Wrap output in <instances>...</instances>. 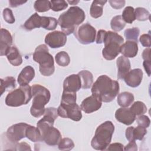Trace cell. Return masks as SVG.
<instances>
[{"mask_svg": "<svg viewBox=\"0 0 151 151\" xmlns=\"http://www.w3.org/2000/svg\"><path fill=\"white\" fill-rule=\"evenodd\" d=\"M92 94L98 97L102 102L113 101L119 93V83L106 75L99 76L91 87Z\"/></svg>", "mask_w": 151, "mask_h": 151, "instance_id": "6da1fadb", "label": "cell"}, {"mask_svg": "<svg viewBox=\"0 0 151 151\" xmlns=\"http://www.w3.org/2000/svg\"><path fill=\"white\" fill-rule=\"evenodd\" d=\"M85 18L84 11L78 6H74L60 15L58 24L63 32L68 35L76 31V27L84 21Z\"/></svg>", "mask_w": 151, "mask_h": 151, "instance_id": "7a4b0ae2", "label": "cell"}, {"mask_svg": "<svg viewBox=\"0 0 151 151\" xmlns=\"http://www.w3.org/2000/svg\"><path fill=\"white\" fill-rule=\"evenodd\" d=\"M31 89L33 99L30 113L33 117L38 118L44 114L45 106L50 101L51 94L47 88L40 84L32 85Z\"/></svg>", "mask_w": 151, "mask_h": 151, "instance_id": "3957f363", "label": "cell"}, {"mask_svg": "<svg viewBox=\"0 0 151 151\" xmlns=\"http://www.w3.org/2000/svg\"><path fill=\"white\" fill-rule=\"evenodd\" d=\"M114 126L111 121H106L99 125L91 142L92 147L98 150H106L111 142Z\"/></svg>", "mask_w": 151, "mask_h": 151, "instance_id": "277c9868", "label": "cell"}, {"mask_svg": "<svg viewBox=\"0 0 151 151\" xmlns=\"http://www.w3.org/2000/svg\"><path fill=\"white\" fill-rule=\"evenodd\" d=\"M32 58L39 64V70L42 76H50L54 73V58L49 53L48 48L45 44H41L35 48Z\"/></svg>", "mask_w": 151, "mask_h": 151, "instance_id": "5b68a950", "label": "cell"}, {"mask_svg": "<svg viewBox=\"0 0 151 151\" xmlns=\"http://www.w3.org/2000/svg\"><path fill=\"white\" fill-rule=\"evenodd\" d=\"M124 39L116 32L109 31L104 39V47L102 50V55L107 60L114 59L120 53V47Z\"/></svg>", "mask_w": 151, "mask_h": 151, "instance_id": "8992f818", "label": "cell"}, {"mask_svg": "<svg viewBox=\"0 0 151 151\" xmlns=\"http://www.w3.org/2000/svg\"><path fill=\"white\" fill-rule=\"evenodd\" d=\"M32 97L31 87L28 85L20 86L18 88L9 92L5 98L6 105L18 107L27 104Z\"/></svg>", "mask_w": 151, "mask_h": 151, "instance_id": "52a82bcc", "label": "cell"}, {"mask_svg": "<svg viewBox=\"0 0 151 151\" xmlns=\"http://www.w3.org/2000/svg\"><path fill=\"white\" fill-rule=\"evenodd\" d=\"M37 126L41 134L42 141L47 145L51 146L58 145L62 136L60 131L54 127L52 123L41 119L37 122Z\"/></svg>", "mask_w": 151, "mask_h": 151, "instance_id": "ba28073f", "label": "cell"}, {"mask_svg": "<svg viewBox=\"0 0 151 151\" xmlns=\"http://www.w3.org/2000/svg\"><path fill=\"white\" fill-rule=\"evenodd\" d=\"M96 29L88 23L78 27L74 34L77 40L83 44H89L93 42L96 39Z\"/></svg>", "mask_w": 151, "mask_h": 151, "instance_id": "9c48e42d", "label": "cell"}, {"mask_svg": "<svg viewBox=\"0 0 151 151\" xmlns=\"http://www.w3.org/2000/svg\"><path fill=\"white\" fill-rule=\"evenodd\" d=\"M57 113L59 116L63 118L70 119L74 121H80L82 118L81 109L76 104H60L57 108Z\"/></svg>", "mask_w": 151, "mask_h": 151, "instance_id": "30bf717a", "label": "cell"}, {"mask_svg": "<svg viewBox=\"0 0 151 151\" xmlns=\"http://www.w3.org/2000/svg\"><path fill=\"white\" fill-rule=\"evenodd\" d=\"M28 124L25 123H19L10 126L6 133V137L12 143H17L26 137V130Z\"/></svg>", "mask_w": 151, "mask_h": 151, "instance_id": "8fae6325", "label": "cell"}, {"mask_svg": "<svg viewBox=\"0 0 151 151\" xmlns=\"http://www.w3.org/2000/svg\"><path fill=\"white\" fill-rule=\"evenodd\" d=\"M67 42V36L63 32L55 31L49 32L45 38V42L52 48L63 47Z\"/></svg>", "mask_w": 151, "mask_h": 151, "instance_id": "7c38bea8", "label": "cell"}, {"mask_svg": "<svg viewBox=\"0 0 151 151\" xmlns=\"http://www.w3.org/2000/svg\"><path fill=\"white\" fill-rule=\"evenodd\" d=\"M102 105L101 100L96 96H91L86 98L80 106L81 109L86 113L89 114L98 110Z\"/></svg>", "mask_w": 151, "mask_h": 151, "instance_id": "4fadbf2b", "label": "cell"}, {"mask_svg": "<svg viewBox=\"0 0 151 151\" xmlns=\"http://www.w3.org/2000/svg\"><path fill=\"white\" fill-rule=\"evenodd\" d=\"M81 88V83L78 74H71L66 77L63 83V91L76 93Z\"/></svg>", "mask_w": 151, "mask_h": 151, "instance_id": "5bb4252c", "label": "cell"}, {"mask_svg": "<svg viewBox=\"0 0 151 151\" xmlns=\"http://www.w3.org/2000/svg\"><path fill=\"white\" fill-rule=\"evenodd\" d=\"M116 119L126 125L132 124L136 119V116L131 111L130 109L121 107L118 109L115 113Z\"/></svg>", "mask_w": 151, "mask_h": 151, "instance_id": "9a60e30c", "label": "cell"}, {"mask_svg": "<svg viewBox=\"0 0 151 151\" xmlns=\"http://www.w3.org/2000/svg\"><path fill=\"white\" fill-rule=\"evenodd\" d=\"M143 78V71L140 68H134L130 70L123 80L126 84L131 87H138Z\"/></svg>", "mask_w": 151, "mask_h": 151, "instance_id": "2e32d148", "label": "cell"}, {"mask_svg": "<svg viewBox=\"0 0 151 151\" xmlns=\"http://www.w3.org/2000/svg\"><path fill=\"white\" fill-rule=\"evenodd\" d=\"M1 41H0V55H6L9 48L12 47V37L11 33L6 29H1Z\"/></svg>", "mask_w": 151, "mask_h": 151, "instance_id": "e0dca14e", "label": "cell"}, {"mask_svg": "<svg viewBox=\"0 0 151 151\" xmlns=\"http://www.w3.org/2000/svg\"><path fill=\"white\" fill-rule=\"evenodd\" d=\"M146 133V129L140 126L136 127L130 126L126 130V137L129 142L135 141L136 140H142Z\"/></svg>", "mask_w": 151, "mask_h": 151, "instance_id": "ac0fdd59", "label": "cell"}, {"mask_svg": "<svg viewBox=\"0 0 151 151\" xmlns=\"http://www.w3.org/2000/svg\"><path fill=\"white\" fill-rule=\"evenodd\" d=\"M116 64L117 67V77L119 79L123 80L130 70V62L128 58L122 55L117 59Z\"/></svg>", "mask_w": 151, "mask_h": 151, "instance_id": "d6986e66", "label": "cell"}, {"mask_svg": "<svg viewBox=\"0 0 151 151\" xmlns=\"http://www.w3.org/2000/svg\"><path fill=\"white\" fill-rule=\"evenodd\" d=\"M35 77V70L31 65L25 67L18 76V83L20 86L28 85Z\"/></svg>", "mask_w": 151, "mask_h": 151, "instance_id": "ffe728a7", "label": "cell"}, {"mask_svg": "<svg viewBox=\"0 0 151 151\" xmlns=\"http://www.w3.org/2000/svg\"><path fill=\"white\" fill-rule=\"evenodd\" d=\"M138 52L137 42L133 41H127L120 47V53L127 58L134 57Z\"/></svg>", "mask_w": 151, "mask_h": 151, "instance_id": "44dd1931", "label": "cell"}, {"mask_svg": "<svg viewBox=\"0 0 151 151\" xmlns=\"http://www.w3.org/2000/svg\"><path fill=\"white\" fill-rule=\"evenodd\" d=\"M43 17L40 16L37 13L32 15L24 24V28L27 31H31L37 28L42 27Z\"/></svg>", "mask_w": 151, "mask_h": 151, "instance_id": "7402d4cb", "label": "cell"}, {"mask_svg": "<svg viewBox=\"0 0 151 151\" xmlns=\"http://www.w3.org/2000/svg\"><path fill=\"white\" fill-rule=\"evenodd\" d=\"M8 61L14 66H18L22 63V58L18 50L15 46H12L6 55Z\"/></svg>", "mask_w": 151, "mask_h": 151, "instance_id": "603a6c76", "label": "cell"}, {"mask_svg": "<svg viewBox=\"0 0 151 151\" xmlns=\"http://www.w3.org/2000/svg\"><path fill=\"white\" fill-rule=\"evenodd\" d=\"M107 1H93L90 7V14L94 18L100 17L103 13V6Z\"/></svg>", "mask_w": 151, "mask_h": 151, "instance_id": "cb8c5ba5", "label": "cell"}, {"mask_svg": "<svg viewBox=\"0 0 151 151\" xmlns=\"http://www.w3.org/2000/svg\"><path fill=\"white\" fill-rule=\"evenodd\" d=\"M78 74L80 77L81 88L83 89L90 88L93 83V76L91 73L88 70H82Z\"/></svg>", "mask_w": 151, "mask_h": 151, "instance_id": "d4e9b609", "label": "cell"}, {"mask_svg": "<svg viewBox=\"0 0 151 151\" xmlns=\"http://www.w3.org/2000/svg\"><path fill=\"white\" fill-rule=\"evenodd\" d=\"M134 99V96L132 93L124 91L118 95L117 101L120 106L122 107H127L133 103Z\"/></svg>", "mask_w": 151, "mask_h": 151, "instance_id": "484cf974", "label": "cell"}, {"mask_svg": "<svg viewBox=\"0 0 151 151\" xmlns=\"http://www.w3.org/2000/svg\"><path fill=\"white\" fill-rule=\"evenodd\" d=\"M26 137L33 142L42 141L41 134L38 127L29 125L26 130Z\"/></svg>", "mask_w": 151, "mask_h": 151, "instance_id": "4316f807", "label": "cell"}, {"mask_svg": "<svg viewBox=\"0 0 151 151\" xmlns=\"http://www.w3.org/2000/svg\"><path fill=\"white\" fill-rule=\"evenodd\" d=\"M0 82H1V96L6 90H13L16 87L15 79V78L11 76L6 77L4 79L1 78Z\"/></svg>", "mask_w": 151, "mask_h": 151, "instance_id": "83f0119b", "label": "cell"}, {"mask_svg": "<svg viewBox=\"0 0 151 151\" xmlns=\"http://www.w3.org/2000/svg\"><path fill=\"white\" fill-rule=\"evenodd\" d=\"M130 110L136 116L145 113L147 111V107L144 103L137 101L131 106Z\"/></svg>", "mask_w": 151, "mask_h": 151, "instance_id": "f1b7e54d", "label": "cell"}, {"mask_svg": "<svg viewBox=\"0 0 151 151\" xmlns=\"http://www.w3.org/2000/svg\"><path fill=\"white\" fill-rule=\"evenodd\" d=\"M110 25L111 29L114 31H120L124 28L126 25V22L124 21L121 15H116L111 19Z\"/></svg>", "mask_w": 151, "mask_h": 151, "instance_id": "f546056e", "label": "cell"}, {"mask_svg": "<svg viewBox=\"0 0 151 151\" xmlns=\"http://www.w3.org/2000/svg\"><path fill=\"white\" fill-rule=\"evenodd\" d=\"M55 60L57 64L61 67L67 66L70 62V57L65 51L58 52L55 56Z\"/></svg>", "mask_w": 151, "mask_h": 151, "instance_id": "4dcf8cb0", "label": "cell"}, {"mask_svg": "<svg viewBox=\"0 0 151 151\" xmlns=\"http://www.w3.org/2000/svg\"><path fill=\"white\" fill-rule=\"evenodd\" d=\"M122 17L125 22L132 24L136 19L134 9L130 6L126 7L122 12Z\"/></svg>", "mask_w": 151, "mask_h": 151, "instance_id": "1f68e13d", "label": "cell"}, {"mask_svg": "<svg viewBox=\"0 0 151 151\" xmlns=\"http://www.w3.org/2000/svg\"><path fill=\"white\" fill-rule=\"evenodd\" d=\"M135 19L140 21H146L150 19V12L144 8L138 7L134 9Z\"/></svg>", "mask_w": 151, "mask_h": 151, "instance_id": "d6a6232c", "label": "cell"}, {"mask_svg": "<svg viewBox=\"0 0 151 151\" xmlns=\"http://www.w3.org/2000/svg\"><path fill=\"white\" fill-rule=\"evenodd\" d=\"M76 93L63 91L61 103L65 104L76 103Z\"/></svg>", "mask_w": 151, "mask_h": 151, "instance_id": "836d02e7", "label": "cell"}, {"mask_svg": "<svg viewBox=\"0 0 151 151\" xmlns=\"http://www.w3.org/2000/svg\"><path fill=\"white\" fill-rule=\"evenodd\" d=\"M140 30L137 27L128 28L124 31V36L127 41H133L137 42V38Z\"/></svg>", "mask_w": 151, "mask_h": 151, "instance_id": "e575fe53", "label": "cell"}, {"mask_svg": "<svg viewBox=\"0 0 151 151\" xmlns=\"http://www.w3.org/2000/svg\"><path fill=\"white\" fill-rule=\"evenodd\" d=\"M58 25V21L53 17H43L42 28L47 30H54Z\"/></svg>", "mask_w": 151, "mask_h": 151, "instance_id": "d590c367", "label": "cell"}, {"mask_svg": "<svg viewBox=\"0 0 151 151\" xmlns=\"http://www.w3.org/2000/svg\"><path fill=\"white\" fill-rule=\"evenodd\" d=\"M34 9L38 12L48 11L51 8L50 1H36L34 3Z\"/></svg>", "mask_w": 151, "mask_h": 151, "instance_id": "8d00e7d4", "label": "cell"}, {"mask_svg": "<svg viewBox=\"0 0 151 151\" xmlns=\"http://www.w3.org/2000/svg\"><path fill=\"white\" fill-rule=\"evenodd\" d=\"M51 9L55 11L58 12L66 9L68 7V4L64 0H52L50 1Z\"/></svg>", "mask_w": 151, "mask_h": 151, "instance_id": "74e56055", "label": "cell"}, {"mask_svg": "<svg viewBox=\"0 0 151 151\" xmlns=\"http://www.w3.org/2000/svg\"><path fill=\"white\" fill-rule=\"evenodd\" d=\"M58 149L60 150H70L74 147V143L70 138H63L58 143Z\"/></svg>", "mask_w": 151, "mask_h": 151, "instance_id": "f35d334b", "label": "cell"}, {"mask_svg": "<svg viewBox=\"0 0 151 151\" xmlns=\"http://www.w3.org/2000/svg\"><path fill=\"white\" fill-rule=\"evenodd\" d=\"M3 17L4 20L9 23V24H13L15 22V17L13 15L12 11L8 8H5L3 11Z\"/></svg>", "mask_w": 151, "mask_h": 151, "instance_id": "ab89813d", "label": "cell"}, {"mask_svg": "<svg viewBox=\"0 0 151 151\" xmlns=\"http://www.w3.org/2000/svg\"><path fill=\"white\" fill-rule=\"evenodd\" d=\"M136 122L138 126H140L146 129L149 126L150 123V120L149 117L143 114L139 115L137 117Z\"/></svg>", "mask_w": 151, "mask_h": 151, "instance_id": "60d3db41", "label": "cell"}, {"mask_svg": "<svg viewBox=\"0 0 151 151\" xmlns=\"http://www.w3.org/2000/svg\"><path fill=\"white\" fill-rule=\"evenodd\" d=\"M150 34H142L139 38L141 44L145 47L149 48L151 46V40Z\"/></svg>", "mask_w": 151, "mask_h": 151, "instance_id": "b9f144b4", "label": "cell"}, {"mask_svg": "<svg viewBox=\"0 0 151 151\" xmlns=\"http://www.w3.org/2000/svg\"><path fill=\"white\" fill-rule=\"evenodd\" d=\"M111 6L114 9H119L123 8L125 5V1H117V0H110L109 1Z\"/></svg>", "mask_w": 151, "mask_h": 151, "instance_id": "7bdbcfd3", "label": "cell"}, {"mask_svg": "<svg viewBox=\"0 0 151 151\" xmlns=\"http://www.w3.org/2000/svg\"><path fill=\"white\" fill-rule=\"evenodd\" d=\"M107 34V31L105 30L100 29L98 31L97 37H96V43L97 44H102L104 42V39Z\"/></svg>", "mask_w": 151, "mask_h": 151, "instance_id": "ee69618b", "label": "cell"}, {"mask_svg": "<svg viewBox=\"0 0 151 151\" xmlns=\"http://www.w3.org/2000/svg\"><path fill=\"white\" fill-rule=\"evenodd\" d=\"M123 145L122 143H114L108 146L107 149L106 150H123Z\"/></svg>", "mask_w": 151, "mask_h": 151, "instance_id": "f6af8a7d", "label": "cell"}, {"mask_svg": "<svg viewBox=\"0 0 151 151\" xmlns=\"http://www.w3.org/2000/svg\"><path fill=\"white\" fill-rule=\"evenodd\" d=\"M16 147H17V148L15 149V150H31L30 146L25 142L18 143L16 145Z\"/></svg>", "mask_w": 151, "mask_h": 151, "instance_id": "bcb514c9", "label": "cell"}, {"mask_svg": "<svg viewBox=\"0 0 151 151\" xmlns=\"http://www.w3.org/2000/svg\"><path fill=\"white\" fill-rule=\"evenodd\" d=\"M124 150H134L136 151L137 150V145L135 141H131L129 142V143L125 146Z\"/></svg>", "mask_w": 151, "mask_h": 151, "instance_id": "7dc6e473", "label": "cell"}, {"mask_svg": "<svg viewBox=\"0 0 151 151\" xmlns=\"http://www.w3.org/2000/svg\"><path fill=\"white\" fill-rule=\"evenodd\" d=\"M27 2V1H19V0H9V5L11 7L14 8L17 7L19 5H21L24 3Z\"/></svg>", "mask_w": 151, "mask_h": 151, "instance_id": "c3c4849f", "label": "cell"}, {"mask_svg": "<svg viewBox=\"0 0 151 151\" xmlns=\"http://www.w3.org/2000/svg\"><path fill=\"white\" fill-rule=\"evenodd\" d=\"M142 58L144 60H150V48L145 49L142 52Z\"/></svg>", "mask_w": 151, "mask_h": 151, "instance_id": "681fc988", "label": "cell"}, {"mask_svg": "<svg viewBox=\"0 0 151 151\" xmlns=\"http://www.w3.org/2000/svg\"><path fill=\"white\" fill-rule=\"evenodd\" d=\"M143 67L148 76H150V60H144L143 63Z\"/></svg>", "mask_w": 151, "mask_h": 151, "instance_id": "f907efd6", "label": "cell"}, {"mask_svg": "<svg viewBox=\"0 0 151 151\" xmlns=\"http://www.w3.org/2000/svg\"><path fill=\"white\" fill-rule=\"evenodd\" d=\"M67 2H68L69 4H71V5H76V4H77V3L79 2V1H68Z\"/></svg>", "mask_w": 151, "mask_h": 151, "instance_id": "816d5d0a", "label": "cell"}]
</instances>
